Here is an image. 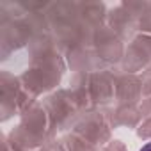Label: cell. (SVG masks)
I'll return each instance as SVG.
<instances>
[{
	"mask_svg": "<svg viewBox=\"0 0 151 151\" xmlns=\"http://www.w3.org/2000/svg\"><path fill=\"white\" fill-rule=\"evenodd\" d=\"M140 151H151V142H147L146 146H142V149Z\"/></svg>",
	"mask_w": 151,
	"mask_h": 151,
	"instance_id": "1",
	"label": "cell"
}]
</instances>
